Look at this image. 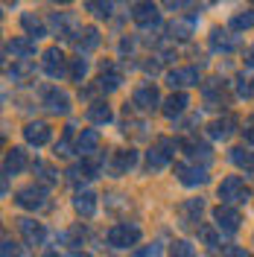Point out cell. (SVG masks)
Here are the masks:
<instances>
[{
    "instance_id": "cell-1",
    "label": "cell",
    "mask_w": 254,
    "mask_h": 257,
    "mask_svg": "<svg viewBox=\"0 0 254 257\" xmlns=\"http://www.w3.org/2000/svg\"><path fill=\"white\" fill-rule=\"evenodd\" d=\"M216 199H219V205H228V208L245 205V202L251 199V187H248L239 176H228V178H222V184L216 187Z\"/></svg>"
},
{
    "instance_id": "cell-2",
    "label": "cell",
    "mask_w": 254,
    "mask_h": 257,
    "mask_svg": "<svg viewBox=\"0 0 254 257\" xmlns=\"http://www.w3.org/2000/svg\"><path fill=\"white\" fill-rule=\"evenodd\" d=\"M105 240L111 248H129V245H138L141 240V225L135 222H117L108 228V234H105Z\"/></svg>"
},
{
    "instance_id": "cell-3",
    "label": "cell",
    "mask_w": 254,
    "mask_h": 257,
    "mask_svg": "<svg viewBox=\"0 0 254 257\" xmlns=\"http://www.w3.org/2000/svg\"><path fill=\"white\" fill-rule=\"evenodd\" d=\"M41 67H44V73L53 76V79L70 76V62L64 59V53L59 47H47L44 53H41Z\"/></svg>"
},
{
    "instance_id": "cell-4",
    "label": "cell",
    "mask_w": 254,
    "mask_h": 257,
    "mask_svg": "<svg viewBox=\"0 0 254 257\" xmlns=\"http://www.w3.org/2000/svg\"><path fill=\"white\" fill-rule=\"evenodd\" d=\"M15 205L24 210H41L47 205V190L41 184H30V187H21L15 193Z\"/></svg>"
},
{
    "instance_id": "cell-5",
    "label": "cell",
    "mask_w": 254,
    "mask_h": 257,
    "mask_svg": "<svg viewBox=\"0 0 254 257\" xmlns=\"http://www.w3.org/2000/svg\"><path fill=\"white\" fill-rule=\"evenodd\" d=\"M161 105H164V102H161V94H158L155 85H141V88L132 94V108H135V111L149 114V111H155V108H161Z\"/></svg>"
},
{
    "instance_id": "cell-6",
    "label": "cell",
    "mask_w": 254,
    "mask_h": 257,
    "mask_svg": "<svg viewBox=\"0 0 254 257\" xmlns=\"http://www.w3.org/2000/svg\"><path fill=\"white\" fill-rule=\"evenodd\" d=\"M175 178L184 184V187H202L207 184V167H196L190 161H181V164H175Z\"/></svg>"
},
{
    "instance_id": "cell-7",
    "label": "cell",
    "mask_w": 254,
    "mask_h": 257,
    "mask_svg": "<svg viewBox=\"0 0 254 257\" xmlns=\"http://www.w3.org/2000/svg\"><path fill=\"white\" fill-rule=\"evenodd\" d=\"M202 99H205L207 108H222L225 102H228V85L225 79H205L202 82Z\"/></svg>"
},
{
    "instance_id": "cell-8",
    "label": "cell",
    "mask_w": 254,
    "mask_h": 257,
    "mask_svg": "<svg viewBox=\"0 0 254 257\" xmlns=\"http://www.w3.org/2000/svg\"><path fill=\"white\" fill-rule=\"evenodd\" d=\"M213 222H216V228H219L222 234H237V231H239V222H242V216H239L237 208L219 205V208H213Z\"/></svg>"
},
{
    "instance_id": "cell-9",
    "label": "cell",
    "mask_w": 254,
    "mask_h": 257,
    "mask_svg": "<svg viewBox=\"0 0 254 257\" xmlns=\"http://www.w3.org/2000/svg\"><path fill=\"white\" fill-rule=\"evenodd\" d=\"M184 155H187V161L190 164H196V167H207L210 161H213V149L207 144H202V141H196V138H187L184 141Z\"/></svg>"
},
{
    "instance_id": "cell-10",
    "label": "cell",
    "mask_w": 254,
    "mask_h": 257,
    "mask_svg": "<svg viewBox=\"0 0 254 257\" xmlns=\"http://www.w3.org/2000/svg\"><path fill=\"white\" fill-rule=\"evenodd\" d=\"M202 82V73H199V67H175V70H170L167 73V85L170 88H190V85H199Z\"/></svg>"
},
{
    "instance_id": "cell-11",
    "label": "cell",
    "mask_w": 254,
    "mask_h": 257,
    "mask_svg": "<svg viewBox=\"0 0 254 257\" xmlns=\"http://www.w3.org/2000/svg\"><path fill=\"white\" fill-rule=\"evenodd\" d=\"M6 56H9L12 62H30L32 56H35V41L27 38V35L12 38V41H6Z\"/></svg>"
},
{
    "instance_id": "cell-12",
    "label": "cell",
    "mask_w": 254,
    "mask_h": 257,
    "mask_svg": "<svg viewBox=\"0 0 254 257\" xmlns=\"http://www.w3.org/2000/svg\"><path fill=\"white\" fill-rule=\"evenodd\" d=\"M202 213H205V199H187V202L178 205V219H181L184 228H196Z\"/></svg>"
},
{
    "instance_id": "cell-13",
    "label": "cell",
    "mask_w": 254,
    "mask_h": 257,
    "mask_svg": "<svg viewBox=\"0 0 254 257\" xmlns=\"http://www.w3.org/2000/svg\"><path fill=\"white\" fill-rule=\"evenodd\" d=\"M18 222V231H21V237L30 242V245H41V242L47 240V228L41 222H35L30 216H24V219H15Z\"/></svg>"
},
{
    "instance_id": "cell-14",
    "label": "cell",
    "mask_w": 254,
    "mask_h": 257,
    "mask_svg": "<svg viewBox=\"0 0 254 257\" xmlns=\"http://www.w3.org/2000/svg\"><path fill=\"white\" fill-rule=\"evenodd\" d=\"M41 102H44V108L50 114H67L70 111V96L59 91V88H44V94H41Z\"/></svg>"
},
{
    "instance_id": "cell-15",
    "label": "cell",
    "mask_w": 254,
    "mask_h": 257,
    "mask_svg": "<svg viewBox=\"0 0 254 257\" xmlns=\"http://www.w3.org/2000/svg\"><path fill=\"white\" fill-rule=\"evenodd\" d=\"M30 167V161H27V152L21 149V146H12V149H6V158H3V176H18V173H24Z\"/></svg>"
},
{
    "instance_id": "cell-16",
    "label": "cell",
    "mask_w": 254,
    "mask_h": 257,
    "mask_svg": "<svg viewBox=\"0 0 254 257\" xmlns=\"http://www.w3.org/2000/svg\"><path fill=\"white\" fill-rule=\"evenodd\" d=\"M132 21L138 27H155L161 21V12L155 3H132Z\"/></svg>"
},
{
    "instance_id": "cell-17",
    "label": "cell",
    "mask_w": 254,
    "mask_h": 257,
    "mask_svg": "<svg viewBox=\"0 0 254 257\" xmlns=\"http://www.w3.org/2000/svg\"><path fill=\"white\" fill-rule=\"evenodd\" d=\"M50 135H53V128H50V123H44V120H32V123L24 126V141L30 146H44L50 141Z\"/></svg>"
},
{
    "instance_id": "cell-18",
    "label": "cell",
    "mask_w": 254,
    "mask_h": 257,
    "mask_svg": "<svg viewBox=\"0 0 254 257\" xmlns=\"http://www.w3.org/2000/svg\"><path fill=\"white\" fill-rule=\"evenodd\" d=\"M96 85H99V91H102V94L117 91V88L123 85V73L117 70V64H114V62H102V73H99Z\"/></svg>"
},
{
    "instance_id": "cell-19",
    "label": "cell",
    "mask_w": 254,
    "mask_h": 257,
    "mask_svg": "<svg viewBox=\"0 0 254 257\" xmlns=\"http://www.w3.org/2000/svg\"><path fill=\"white\" fill-rule=\"evenodd\" d=\"M135 164H138V152H135V149H117V152H111L108 170H111V176H123V173H129Z\"/></svg>"
},
{
    "instance_id": "cell-20",
    "label": "cell",
    "mask_w": 254,
    "mask_h": 257,
    "mask_svg": "<svg viewBox=\"0 0 254 257\" xmlns=\"http://www.w3.org/2000/svg\"><path fill=\"white\" fill-rule=\"evenodd\" d=\"M210 50L213 53H234L237 50V35H231L228 30H222V27H216V30H210Z\"/></svg>"
},
{
    "instance_id": "cell-21",
    "label": "cell",
    "mask_w": 254,
    "mask_h": 257,
    "mask_svg": "<svg viewBox=\"0 0 254 257\" xmlns=\"http://www.w3.org/2000/svg\"><path fill=\"white\" fill-rule=\"evenodd\" d=\"M234 128H237V117H234V114H225V117H216V120L207 126V135H210L213 141H228V138L234 135Z\"/></svg>"
},
{
    "instance_id": "cell-22",
    "label": "cell",
    "mask_w": 254,
    "mask_h": 257,
    "mask_svg": "<svg viewBox=\"0 0 254 257\" xmlns=\"http://www.w3.org/2000/svg\"><path fill=\"white\" fill-rule=\"evenodd\" d=\"M187 105H190V96L184 94V91H175V94H170L167 99H164L161 111H164V117L175 120L178 114H184V111H187Z\"/></svg>"
},
{
    "instance_id": "cell-23",
    "label": "cell",
    "mask_w": 254,
    "mask_h": 257,
    "mask_svg": "<svg viewBox=\"0 0 254 257\" xmlns=\"http://www.w3.org/2000/svg\"><path fill=\"white\" fill-rule=\"evenodd\" d=\"M70 41L76 44V50H79V53H91V50L99 44V30H96V27H79V30H76V35H73Z\"/></svg>"
},
{
    "instance_id": "cell-24",
    "label": "cell",
    "mask_w": 254,
    "mask_h": 257,
    "mask_svg": "<svg viewBox=\"0 0 254 257\" xmlns=\"http://www.w3.org/2000/svg\"><path fill=\"white\" fill-rule=\"evenodd\" d=\"M96 149H99V132L82 128L79 141H76V152H79L82 158H91V155H96Z\"/></svg>"
},
{
    "instance_id": "cell-25",
    "label": "cell",
    "mask_w": 254,
    "mask_h": 257,
    "mask_svg": "<svg viewBox=\"0 0 254 257\" xmlns=\"http://www.w3.org/2000/svg\"><path fill=\"white\" fill-rule=\"evenodd\" d=\"M85 117L91 120V123H96V126H105V123H111V105L105 102V99H94L91 105H88V111H85Z\"/></svg>"
},
{
    "instance_id": "cell-26",
    "label": "cell",
    "mask_w": 254,
    "mask_h": 257,
    "mask_svg": "<svg viewBox=\"0 0 254 257\" xmlns=\"http://www.w3.org/2000/svg\"><path fill=\"white\" fill-rule=\"evenodd\" d=\"M73 208H76V213L79 216H85V219H91L96 213V196L91 190H82L73 196Z\"/></svg>"
},
{
    "instance_id": "cell-27",
    "label": "cell",
    "mask_w": 254,
    "mask_h": 257,
    "mask_svg": "<svg viewBox=\"0 0 254 257\" xmlns=\"http://www.w3.org/2000/svg\"><path fill=\"white\" fill-rule=\"evenodd\" d=\"M76 141H79V135H76V126L70 123V126H64L62 138H59V144H56V155L64 158V155H70V152H76Z\"/></svg>"
},
{
    "instance_id": "cell-28",
    "label": "cell",
    "mask_w": 254,
    "mask_h": 257,
    "mask_svg": "<svg viewBox=\"0 0 254 257\" xmlns=\"http://www.w3.org/2000/svg\"><path fill=\"white\" fill-rule=\"evenodd\" d=\"M21 27L27 30V38H32V41H38V38L47 35V27L41 24V18L32 15V12H24V15H21Z\"/></svg>"
},
{
    "instance_id": "cell-29",
    "label": "cell",
    "mask_w": 254,
    "mask_h": 257,
    "mask_svg": "<svg viewBox=\"0 0 254 257\" xmlns=\"http://www.w3.org/2000/svg\"><path fill=\"white\" fill-rule=\"evenodd\" d=\"M32 173H35V178H38L41 187H53V184H59V170H53V167L44 164V161H35V164H32Z\"/></svg>"
},
{
    "instance_id": "cell-30",
    "label": "cell",
    "mask_w": 254,
    "mask_h": 257,
    "mask_svg": "<svg viewBox=\"0 0 254 257\" xmlns=\"http://www.w3.org/2000/svg\"><path fill=\"white\" fill-rule=\"evenodd\" d=\"M193 24H196V15L175 18L173 24H170V38H175V41H187V38L193 35Z\"/></svg>"
},
{
    "instance_id": "cell-31",
    "label": "cell",
    "mask_w": 254,
    "mask_h": 257,
    "mask_svg": "<svg viewBox=\"0 0 254 257\" xmlns=\"http://www.w3.org/2000/svg\"><path fill=\"white\" fill-rule=\"evenodd\" d=\"M228 158H231V164L239 167V170H254V152H248L245 146H234V149L228 152Z\"/></svg>"
},
{
    "instance_id": "cell-32",
    "label": "cell",
    "mask_w": 254,
    "mask_h": 257,
    "mask_svg": "<svg viewBox=\"0 0 254 257\" xmlns=\"http://www.w3.org/2000/svg\"><path fill=\"white\" fill-rule=\"evenodd\" d=\"M170 161H173V158H170V155H167V152H164L158 144H155L152 149H149V152H146V164H149V170H164Z\"/></svg>"
},
{
    "instance_id": "cell-33",
    "label": "cell",
    "mask_w": 254,
    "mask_h": 257,
    "mask_svg": "<svg viewBox=\"0 0 254 257\" xmlns=\"http://www.w3.org/2000/svg\"><path fill=\"white\" fill-rule=\"evenodd\" d=\"M254 27V9H242L231 18V32H242V30H251Z\"/></svg>"
},
{
    "instance_id": "cell-34",
    "label": "cell",
    "mask_w": 254,
    "mask_h": 257,
    "mask_svg": "<svg viewBox=\"0 0 254 257\" xmlns=\"http://www.w3.org/2000/svg\"><path fill=\"white\" fill-rule=\"evenodd\" d=\"M30 73H32V64L30 62H12V67L6 70V76L12 82H27L30 79Z\"/></svg>"
},
{
    "instance_id": "cell-35",
    "label": "cell",
    "mask_w": 254,
    "mask_h": 257,
    "mask_svg": "<svg viewBox=\"0 0 254 257\" xmlns=\"http://www.w3.org/2000/svg\"><path fill=\"white\" fill-rule=\"evenodd\" d=\"M88 70H91V64H88V59H70V79L73 82H85V76H88Z\"/></svg>"
},
{
    "instance_id": "cell-36",
    "label": "cell",
    "mask_w": 254,
    "mask_h": 257,
    "mask_svg": "<svg viewBox=\"0 0 254 257\" xmlns=\"http://www.w3.org/2000/svg\"><path fill=\"white\" fill-rule=\"evenodd\" d=\"M234 88H237V96L239 99H248L254 94V79H248L245 73H239L237 79H234Z\"/></svg>"
},
{
    "instance_id": "cell-37",
    "label": "cell",
    "mask_w": 254,
    "mask_h": 257,
    "mask_svg": "<svg viewBox=\"0 0 254 257\" xmlns=\"http://www.w3.org/2000/svg\"><path fill=\"white\" fill-rule=\"evenodd\" d=\"M170 257H196V248L187 240H175L170 248Z\"/></svg>"
},
{
    "instance_id": "cell-38",
    "label": "cell",
    "mask_w": 254,
    "mask_h": 257,
    "mask_svg": "<svg viewBox=\"0 0 254 257\" xmlns=\"http://www.w3.org/2000/svg\"><path fill=\"white\" fill-rule=\"evenodd\" d=\"M85 9H88V12H94L96 18H111V12H114L111 3H94V0H91V3H85Z\"/></svg>"
},
{
    "instance_id": "cell-39",
    "label": "cell",
    "mask_w": 254,
    "mask_h": 257,
    "mask_svg": "<svg viewBox=\"0 0 254 257\" xmlns=\"http://www.w3.org/2000/svg\"><path fill=\"white\" fill-rule=\"evenodd\" d=\"M199 237L205 240L207 248H216V245H219V234H216L213 228H207V225H202V228H199Z\"/></svg>"
},
{
    "instance_id": "cell-40",
    "label": "cell",
    "mask_w": 254,
    "mask_h": 257,
    "mask_svg": "<svg viewBox=\"0 0 254 257\" xmlns=\"http://www.w3.org/2000/svg\"><path fill=\"white\" fill-rule=\"evenodd\" d=\"M0 251H3V257H24V251H21V245H18L15 240H3V245H0Z\"/></svg>"
},
{
    "instance_id": "cell-41",
    "label": "cell",
    "mask_w": 254,
    "mask_h": 257,
    "mask_svg": "<svg viewBox=\"0 0 254 257\" xmlns=\"http://www.w3.org/2000/svg\"><path fill=\"white\" fill-rule=\"evenodd\" d=\"M132 257H164V254H161V245H158V242H152V245H143V248H138Z\"/></svg>"
},
{
    "instance_id": "cell-42",
    "label": "cell",
    "mask_w": 254,
    "mask_h": 257,
    "mask_svg": "<svg viewBox=\"0 0 254 257\" xmlns=\"http://www.w3.org/2000/svg\"><path fill=\"white\" fill-rule=\"evenodd\" d=\"M67 178H70L73 184H82V181H88V176H85V170H82V164H73V167L67 170Z\"/></svg>"
},
{
    "instance_id": "cell-43",
    "label": "cell",
    "mask_w": 254,
    "mask_h": 257,
    "mask_svg": "<svg viewBox=\"0 0 254 257\" xmlns=\"http://www.w3.org/2000/svg\"><path fill=\"white\" fill-rule=\"evenodd\" d=\"M242 138H245V144H254V114H251V117H245V128H242Z\"/></svg>"
},
{
    "instance_id": "cell-44",
    "label": "cell",
    "mask_w": 254,
    "mask_h": 257,
    "mask_svg": "<svg viewBox=\"0 0 254 257\" xmlns=\"http://www.w3.org/2000/svg\"><path fill=\"white\" fill-rule=\"evenodd\" d=\"M222 257H251V254H248L245 248H239V245H228Z\"/></svg>"
},
{
    "instance_id": "cell-45",
    "label": "cell",
    "mask_w": 254,
    "mask_h": 257,
    "mask_svg": "<svg viewBox=\"0 0 254 257\" xmlns=\"http://www.w3.org/2000/svg\"><path fill=\"white\" fill-rule=\"evenodd\" d=\"M245 62H248V64H251V67H254V47L248 50V59H245Z\"/></svg>"
},
{
    "instance_id": "cell-46",
    "label": "cell",
    "mask_w": 254,
    "mask_h": 257,
    "mask_svg": "<svg viewBox=\"0 0 254 257\" xmlns=\"http://www.w3.org/2000/svg\"><path fill=\"white\" fill-rule=\"evenodd\" d=\"M41 257H62V254H59V251H44Z\"/></svg>"
},
{
    "instance_id": "cell-47",
    "label": "cell",
    "mask_w": 254,
    "mask_h": 257,
    "mask_svg": "<svg viewBox=\"0 0 254 257\" xmlns=\"http://www.w3.org/2000/svg\"><path fill=\"white\" fill-rule=\"evenodd\" d=\"M76 257H88V254H76Z\"/></svg>"
}]
</instances>
